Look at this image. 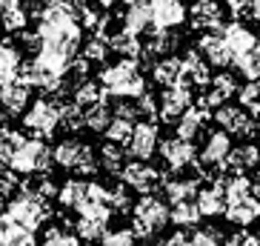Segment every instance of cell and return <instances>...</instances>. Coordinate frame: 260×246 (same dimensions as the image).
<instances>
[{
  "mask_svg": "<svg viewBox=\"0 0 260 246\" xmlns=\"http://www.w3.org/2000/svg\"><path fill=\"white\" fill-rule=\"evenodd\" d=\"M98 80L109 92V98H117V100H140L149 92L138 60H120V63H112V66H103Z\"/></svg>",
  "mask_w": 260,
  "mask_h": 246,
  "instance_id": "1",
  "label": "cell"
},
{
  "mask_svg": "<svg viewBox=\"0 0 260 246\" xmlns=\"http://www.w3.org/2000/svg\"><path fill=\"white\" fill-rule=\"evenodd\" d=\"M52 163H54V149L46 146V140L38 138H26L20 140V146L15 149V158H12V166L9 172L15 175H52Z\"/></svg>",
  "mask_w": 260,
  "mask_h": 246,
  "instance_id": "2",
  "label": "cell"
},
{
  "mask_svg": "<svg viewBox=\"0 0 260 246\" xmlns=\"http://www.w3.org/2000/svg\"><path fill=\"white\" fill-rule=\"evenodd\" d=\"M54 163L66 172H75V175H98L100 163H98V155L89 143H80L75 138H66L54 146Z\"/></svg>",
  "mask_w": 260,
  "mask_h": 246,
  "instance_id": "3",
  "label": "cell"
},
{
  "mask_svg": "<svg viewBox=\"0 0 260 246\" xmlns=\"http://www.w3.org/2000/svg\"><path fill=\"white\" fill-rule=\"evenodd\" d=\"M6 215L12 218L17 226H23V229H29V232H38L40 226L54 215V209H52L49 200H40V198H35V195L17 192L15 198L6 203Z\"/></svg>",
  "mask_w": 260,
  "mask_h": 246,
  "instance_id": "4",
  "label": "cell"
},
{
  "mask_svg": "<svg viewBox=\"0 0 260 246\" xmlns=\"http://www.w3.org/2000/svg\"><path fill=\"white\" fill-rule=\"evenodd\" d=\"M60 112L63 106L52 98H38L31 103V109L23 115V126L31 132V138L46 140L60 129Z\"/></svg>",
  "mask_w": 260,
  "mask_h": 246,
  "instance_id": "5",
  "label": "cell"
},
{
  "mask_svg": "<svg viewBox=\"0 0 260 246\" xmlns=\"http://www.w3.org/2000/svg\"><path fill=\"white\" fill-rule=\"evenodd\" d=\"M214 120H217L220 132H226L232 138H257V132H260L257 117H252L243 106H232V103L217 109Z\"/></svg>",
  "mask_w": 260,
  "mask_h": 246,
  "instance_id": "6",
  "label": "cell"
},
{
  "mask_svg": "<svg viewBox=\"0 0 260 246\" xmlns=\"http://www.w3.org/2000/svg\"><path fill=\"white\" fill-rule=\"evenodd\" d=\"M160 158H163V163L169 166L172 175H180V172L198 166L200 155H198V149H194V143H189V140L172 135V138L160 140Z\"/></svg>",
  "mask_w": 260,
  "mask_h": 246,
  "instance_id": "7",
  "label": "cell"
},
{
  "mask_svg": "<svg viewBox=\"0 0 260 246\" xmlns=\"http://www.w3.org/2000/svg\"><path fill=\"white\" fill-rule=\"evenodd\" d=\"M120 180L129 186V189H135L140 198L152 195L157 186H163L160 172L154 169V166H149V163H143V161H129L126 163L123 172H120Z\"/></svg>",
  "mask_w": 260,
  "mask_h": 246,
  "instance_id": "8",
  "label": "cell"
},
{
  "mask_svg": "<svg viewBox=\"0 0 260 246\" xmlns=\"http://www.w3.org/2000/svg\"><path fill=\"white\" fill-rule=\"evenodd\" d=\"M232 135H226V132H209L206 140H203V149H200V158L198 163L203 166V169H217L223 175V166H226V161H229L232 155Z\"/></svg>",
  "mask_w": 260,
  "mask_h": 246,
  "instance_id": "9",
  "label": "cell"
},
{
  "mask_svg": "<svg viewBox=\"0 0 260 246\" xmlns=\"http://www.w3.org/2000/svg\"><path fill=\"white\" fill-rule=\"evenodd\" d=\"M189 109H194V95H191V89L186 83L160 92V120L163 123H180V117Z\"/></svg>",
  "mask_w": 260,
  "mask_h": 246,
  "instance_id": "10",
  "label": "cell"
},
{
  "mask_svg": "<svg viewBox=\"0 0 260 246\" xmlns=\"http://www.w3.org/2000/svg\"><path fill=\"white\" fill-rule=\"evenodd\" d=\"M198 206L203 218H220L229 209L226 200V175H212V183L203 186L198 195Z\"/></svg>",
  "mask_w": 260,
  "mask_h": 246,
  "instance_id": "11",
  "label": "cell"
},
{
  "mask_svg": "<svg viewBox=\"0 0 260 246\" xmlns=\"http://www.w3.org/2000/svg\"><path fill=\"white\" fill-rule=\"evenodd\" d=\"M157 149H160V132H157V123L140 120L138 126H135V135H132V143H129L132 161L149 163V158H152Z\"/></svg>",
  "mask_w": 260,
  "mask_h": 246,
  "instance_id": "12",
  "label": "cell"
},
{
  "mask_svg": "<svg viewBox=\"0 0 260 246\" xmlns=\"http://www.w3.org/2000/svg\"><path fill=\"white\" fill-rule=\"evenodd\" d=\"M198 49L203 57H206L209 66H217V69H226L229 63H235V54L229 52L226 46V38H223V29L220 32H203L198 38Z\"/></svg>",
  "mask_w": 260,
  "mask_h": 246,
  "instance_id": "13",
  "label": "cell"
},
{
  "mask_svg": "<svg viewBox=\"0 0 260 246\" xmlns=\"http://www.w3.org/2000/svg\"><path fill=\"white\" fill-rule=\"evenodd\" d=\"M132 215H135V221L146 223V226H152L154 232H160L163 226L172 221V209H169L160 198H154V195H146V198L135 200V209H132Z\"/></svg>",
  "mask_w": 260,
  "mask_h": 246,
  "instance_id": "14",
  "label": "cell"
},
{
  "mask_svg": "<svg viewBox=\"0 0 260 246\" xmlns=\"http://www.w3.org/2000/svg\"><path fill=\"white\" fill-rule=\"evenodd\" d=\"M189 26L198 29L200 35L203 32H220L226 26V20H223V6L214 3V0H198L189 9Z\"/></svg>",
  "mask_w": 260,
  "mask_h": 246,
  "instance_id": "15",
  "label": "cell"
},
{
  "mask_svg": "<svg viewBox=\"0 0 260 246\" xmlns=\"http://www.w3.org/2000/svg\"><path fill=\"white\" fill-rule=\"evenodd\" d=\"M23 69V54L12 40H0V92L20 80Z\"/></svg>",
  "mask_w": 260,
  "mask_h": 246,
  "instance_id": "16",
  "label": "cell"
},
{
  "mask_svg": "<svg viewBox=\"0 0 260 246\" xmlns=\"http://www.w3.org/2000/svg\"><path fill=\"white\" fill-rule=\"evenodd\" d=\"M29 103H31V86L23 83V80H17L12 83L9 89L0 92V112L6 117H17V115H26L29 112Z\"/></svg>",
  "mask_w": 260,
  "mask_h": 246,
  "instance_id": "17",
  "label": "cell"
},
{
  "mask_svg": "<svg viewBox=\"0 0 260 246\" xmlns=\"http://www.w3.org/2000/svg\"><path fill=\"white\" fill-rule=\"evenodd\" d=\"M183 72H186L183 83L189 86V89L194 86V89H203V92H206L209 86H212L209 63H206V57H203L198 49H186V54H183Z\"/></svg>",
  "mask_w": 260,
  "mask_h": 246,
  "instance_id": "18",
  "label": "cell"
},
{
  "mask_svg": "<svg viewBox=\"0 0 260 246\" xmlns=\"http://www.w3.org/2000/svg\"><path fill=\"white\" fill-rule=\"evenodd\" d=\"M123 29L132 32V35H146V32L154 29V12H152V3H126L123 6Z\"/></svg>",
  "mask_w": 260,
  "mask_h": 246,
  "instance_id": "19",
  "label": "cell"
},
{
  "mask_svg": "<svg viewBox=\"0 0 260 246\" xmlns=\"http://www.w3.org/2000/svg\"><path fill=\"white\" fill-rule=\"evenodd\" d=\"M152 12H154V29H160V32H175L189 17L186 6L177 3V0H154Z\"/></svg>",
  "mask_w": 260,
  "mask_h": 246,
  "instance_id": "20",
  "label": "cell"
},
{
  "mask_svg": "<svg viewBox=\"0 0 260 246\" xmlns=\"http://www.w3.org/2000/svg\"><path fill=\"white\" fill-rule=\"evenodd\" d=\"M223 38H226V46H229V52L235 54V60L260 46V43H257L260 38H254V32L249 29V26L237 23V20H232V23L223 26Z\"/></svg>",
  "mask_w": 260,
  "mask_h": 246,
  "instance_id": "21",
  "label": "cell"
},
{
  "mask_svg": "<svg viewBox=\"0 0 260 246\" xmlns=\"http://www.w3.org/2000/svg\"><path fill=\"white\" fill-rule=\"evenodd\" d=\"M260 166V149L257 143H240L232 149L229 161L223 166V175H246V172H257Z\"/></svg>",
  "mask_w": 260,
  "mask_h": 246,
  "instance_id": "22",
  "label": "cell"
},
{
  "mask_svg": "<svg viewBox=\"0 0 260 246\" xmlns=\"http://www.w3.org/2000/svg\"><path fill=\"white\" fill-rule=\"evenodd\" d=\"M183 57H163L152 66V80L163 89H175V86L183 83Z\"/></svg>",
  "mask_w": 260,
  "mask_h": 246,
  "instance_id": "23",
  "label": "cell"
},
{
  "mask_svg": "<svg viewBox=\"0 0 260 246\" xmlns=\"http://www.w3.org/2000/svg\"><path fill=\"white\" fill-rule=\"evenodd\" d=\"M89 189H92V180L69 177V180L60 186V195H57V200H60L63 209H75V212H80V209L89 203Z\"/></svg>",
  "mask_w": 260,
  "mask_h": 246,
  "instance_id": "24",
  "label": "cell"
},
{
  "mask_svg": "<svg viewBox=\"0 0 260 246\" xmlns=\"http://www.w3.org/2000/svg\"><path fill=\"white\" fill-rule=\"evenodd\" d=\"M212 120V115H209L206 109H189L183 117H180V123H177V129H175V135L177 138H183V140H189V143H194V140L206 132V123Z\"/></svg>",
  "mask_w": 260,
  "mask_h": 246,
  "instance_id": "25",
  "label": "cell"
},
{
  "mask_svg": "<svg viewBox=\"0 0 260 246\" xmlns=\"http://www.w3.org/2000/svg\"><path fill=\"white\" fill-rule=\"evenodd\" d=\"M72 103L80 106L83 112H89V109L100 106V103H109V92L100 86V80H86V83H80L72 92Z\"/></svg>",
  "mask_w": 260,
  "mask_h": 246,
  "instance_id": "26",
  "label": "cell"
},
{
  "mask_svg": "<svg viewBox=\"0 0 260 246\" xmlns=\"http://www.w3.org/2000/svg\"><path fill=\"white\" fill-rule=\"evenodd\" d=\"M109 46H112V52L123 54V60H140V57H143V40H140L138 35L126 32V29L112 32Z\"/></svg>",
  "mask_w": 260,
  "mask_h": 246,
  "instance_id": "27",
  "label": "cell"
},
{
  "mask_svg": "<svg viewBox=\"0 0 260 246\" xmlns=\"http://www.w3.org/2000/svg\"><path fill=\"white\" fill-rule=\"evenodd\" d=\"M0 246H35V232L17 226V223L3 212V215H0Z\"/></svg>",
  "mask_w": 260,
  "mask_h": 246,
  "instance_id": "28",
  "label": "cell"
},
{
  "mask_svg": "<svg viewBox=\"0 0 260 246\" xmlns=\"http://www.w3.org/2000/svg\"><path fill=\"white\" fill-rule=\"evenodd\" d=\"M26 23H29V9L17 0H9L3 6V15H0V29L9 32V35H23Z\"/></svg>",
  "mask_w": 260,
  "mask_h": 246,
  "instance_id": "29",
  "label": "cell"
},
{
  "mask_svg": "<svg viewBox=\"0 0 260 246\" xmlns=\"http://www.w3.org/2000/svg\"><path fill=\"white\" fill-rule=\"evenodd\" d=\"M226 221L240 226V229H246V226H252L254 221H260V195L243 200V203H237V206H229L226 209Z\"/></svg>",
  "mask_w": 260,
  "mask_h": 246,
  "instance_id": "30",
  "label": "cell"
},
{
  "mask_svg": "<svg viewBox=\"0 0 260 246\" xmlns=\"http://www.w3.org/2000/svg\"><path fill=\"white\" fill-rule=\"evenodd\" d=\"M103 186H106V203H109L112 212L126 215L129 209H135V203H132V198H129V186L123 183V180L109 177V180H103Z\"/></svg>",
  "mask_w": 260,
  "mask_h": 246,
  "instance_id": "31",
  "label": "cell"
},
{
  "mask_svg": "<svg viewBox=\"0 0 260 246\" xmlns=\"http://www.w3.org/2000/svg\"><path fill=\"white\" fill-rule=\"evenodd\" d=\"M20 192L35 195V198H40V200H52V198L60 195V189L54 186L52 175H29V177L20 180Z\"/></svg>",
  "mask_w": 260,
  "mask_h": 246,
  "instance_id": "32",
  "label": "cell"
},
{
  "mask_svg": "<svg viewBox=\"0 0 260 246\" xmlns=\"http://www.w3.org/2000/svg\"><path fill=\"white\" fill-rule=\"evenodd\" d=\"M257 189H254L252 177L246 175H226V200H229V206H237V203H243V200L254 198Z\"/></svg>",
  "mask_w": 260,
  "mask_h": 246,
  "instance_id": "33",
  "label": "cell"
},
{
  "mask_svg": "<svg viewBox=\"0 0 260 246\" xmlns=\"http://www.w3.org/2000/svg\"><path fill=\"white\" fill-rule=\"evenodd\" d=\"M98 163L106 175H120L123 166H126V155H123V146H115V143H103L98 149Z\"/></svg>",
  "mask_w": 260,
  "mask_h": 246,
  "instance_id": "34",
  "label": "cell"
},
{
  "mask_svg": "<svg viewBox=\"0 0 260 246\" xmlns=\"http://www.w3.org/2000/svg\"><path fill=\"white\" fill-rule=\"evenodd\" d=\"M200 206L198 200H186V203H175L172 206V223L180 226V229H191V226H198L200 223Z\"/></svg>",
  "mask_w": 260,
  "mask_h": 246,
  "instance_id": "35",
  "label": "cell"
},
{
  "mask_svg": "<svg viewBox=\"0 0 260 246\" xmlns=\"http://www.w3.org/2000/svg\"><path fill=\"white\" fill-rule=\"evenodd\" d=\"M112 120H115V109L109 106V103H100V106H94V109L86 112V129L100 132V135H106V129L112 126Z\"/></svg>",
  "mask_w": 260,
  "mask_h": 246,
  "instance_id": "36",
  "label": "cell"
},
{
  "mask_svg": "<svg viewBox=\"0 0 260 246\" xmlns=\"http://www.w3.org/2000/svg\"><path fill=\"white\" fill-rule=\"evenodd\" d=\"M23 135L9 126H0V169L3 166H12V158H15V149L20 146Z\"/></svg>",
  "mask_w": 260,
  "mask_h": 246,
  "instance_id": "37",
  "label": "cell"
},
{
  "mask_svg": "<svg viewBox=\"0 0 260 246\" xmlns=\"http://www.w3.org/2000/svg\"><path fill=\"white\" fill-rule=\"evenodd\" d=\"M229 12L237 23H260V0H229Z\"/></svg>",
  "mask_w": 260,
  "mask_h": 246,
  "instance_id": "38",
  "label": "cell"
},
{
  "mask_svg": "<svg viewBox=\"0 0 260 246\" xmlns=\"http://www.w3.org/2000/svg\"><path fill=\"white\" fill-rule=\"evenodd\" d=\"M135 126H138V123H129V120L115 117V120H112V126L106 129V143H115V146H129L132 135H135Z\"/></svg>",
  "mask_w": 260,
  "mask_h": 246,
  "instance_id": "39",
  "label": "cell"
},
{
  "mask_svg": "<svg viewBox=\"0 0 260 246\" xmlns=\"http://www.w3.org/2000/svg\"><path fill=\"white\" fill-rule=\"evenodd\" d=\"M60 129L69 132V135L86 129V112L80 106H75V103H66L63 112H60Z\"/></svg>",
  "mask_w": 260,
  "mask_h": 246,
  "instance_id": "40",
  "label": "cell"
},
{
  "mask_svg": "<svg viewBox=\"0 0 260 246\" xmlns=\"http://www.w3.org/2000/svg\"><path fill=\"white\" fill-rule=\"evenodd\" d=\"M235 69L246 77V83H254V80H260V46L252 49L249 54H243V57H237V60H235Z\"/></svg>",
  "mask_w": 260,
  "mask_h": 246,
  "instance_id": "41",
  "label": "cell"
},
{
  "mask_svg": "<svg viewBox=\"0 0 260 246\" xmlns=\"http://www.w3.org/2000/svg\"><path fill=\"white\" fill-rule=\"evenodd\" d=\"M83 240L77 238V235H72L66 226H60V223H54V226H49L46 232H43V246H80Z\"/></svg>",
  "mask_w": 260,
  "mask_h": 246,
  "instance_id": "42",
  "label": "cell"
},
{
  "mask_svg": "<svg viewBox=\"0 0 260 246\" xmlns=\"http://www.w3.org/2000/svg\"><path fill=\"white\" fill-rule=\"evenodd\" d=\"M237 100H240V106H243L246 112H252L254 117H260V80L240 86V92H237Z\"/></svg>",
  "mask_w": 260,
  "mask_h": 246,
  "instance_id": "43",
  "label": "cell"
},
{
  "mask_svg": "<svg viewBox=\"0 0 260 246\" xmlns=\"http://www.w3.org/2000/svg\"><path fill=\"white\" fill-rule=\"evenodd\" d=\"M109 52H112L109 40H103V38H89V40L83 43V54H80V57H86L89 63H106Z\"/></svg>",
  "mask_w": 260,
  "mask_h": 246,
  "instance_id": "44",
  "label": "cell"
},
{
  "mask_svg": "<svg viewBox=\"0 0 260 246\" xmlns=\"http://www.w3.org/2000/svg\"><path fill=\"white\" fill-rule=\"evenodd\" d=\"M77 218H86V221H94V223L109 226V221H112V209H109L106 203H100V200H89V203L77 212Z\"/></svg>",
  "mask_w": 260,
  "mask_h": 246,
  "instance_id": "45",
  "label": "cell"
},
{
  "mask_svg": "<svg viewBox=\"0 0 260 246\" xmlns=\"http://www.w3.org/2000/svg\"><path fill=\"white\" fill-rule=\"evenodd\" d=\"M75 235L80 240H103L106 238V226H103V223H94V221H86V218H77Z\"/></svg>",
  "mask_w": 260,
  "mask_h": 246,
  "instance_id": "46",
  "label": "cell"
},
{
  "mask_svg": "<svg viewBox=\"0 0 260 246\" xmlns=\"http://www.w3.org/2000/svg\"><path fill=\"white\" fill-rule=\"evenodd\" d=\"M209 89H214V92L220 95L223 100H229L235 92H240V83H237V77L229 75V72H220V75L212 77V86Z\"/></svg>",
  "mask_w": 260,
  "mask_h": 246,
  "instance_id": "47",
  "label": "cell"
},
{
  "mask_svg": "<svg viewBox=\"0 0 260 246\" xmlns=\"http://www.w3.org/2000/svg\"><path fill=\"white\" fill-rule=\"evenodd\" d=\"M138 109H140V117L149 123H157L160 120V98H154L152 92H146L143 98L138 100Z\"/></svg>",
  "mask_w": 260,
  "mask_h": 246,
  "instance_id": "48",
  "label": "cell"
},
{
  "mask_svg": "<svg viewBox=\"0 0 260 246\" xmlns=\"http://www.w3.org/2000/svg\"><path fill=\"white\" fill-rule=\"evenodd\" d=\"M100 246H140V240L135 238L132 229H115V232H106V238L100 240Z\"/></svg>",
  "mask_w": 260,
  "mask_h": 246,
  "instance_id": "49",
  "label": "cell"
},
{
  "mask_svg": "<svg viewBox=\"0 0 260 246\" xmlns=\"http://www.w3.org/2000/svg\"><path fill=\"white\" fill-rule=\"evenodd\" d=\"M17 192H20V177L15 172H3L0 175V203H9Z\"/></svg>",
  "mask_w": 260,
  "mask_h": 246,
  "instance_id": "50",
  "label": "cell"
},
{
  "mask_svg": "<svg viewBox=\"0 0 260 246\" xmlns=\"http://www.w3.org/2000/svg\"><path fill=\"white\" fill-rule=\"evenodd\" d=\"M189 246H226V243H220V229L209 226V229H198V232H191Z\"/></svg>",
  "mask_w": 260,
  "mask_h": 246,
  "instance_id": "51",
  "label": "cell"
},
{
  "mask_svg": "<svg viewBox=\"0 0 260 246\" xmlns=\"http://www.w3.org/2000/svg\"><path fill=\"white\" fill-rule=\"evenodd\" d=\"M115 109V117L120 120H129V123H140V109H138V100H117Z\"/></svg>",
  "mask_w": 260,
  "mask_h": 246,
  "instance_id": "52",
  "label": "cell"
},
{
  "mask_svg": "<svg viewBox=\"0 0 260 246\" xmlns=\"http://www.w3.org/2000/svg\"><path fill=\"white\" fill-rule=\"evenodd\" d=\"M226 246H260V235H252V232H235V235H229V240H226Z\"/></svg>",
  "mask_w": 260,
  "mask_h": 246,
  "instance_id": "53",
  "label": "cell"
},
{
  "mask_svg": "<svg viewBox=\"0 0 260 246\" xmlns=\"http://www.w3.org/2000/svg\"><path fill=\"white\" fill-rule=\"evenodd\" d=\"M189 238L191 235H186L183 229H177V232H172V235H166L157 246H189Z\"/></svg>",
  "mask_w": 260,
  "mask_h": 246,
  "instance_id": "54",
  "label": "cell"
},
{
  "mask_svg": "<svg viewBox=\"0 0 260 246\" xmlns=\"http://www.w3.org/2000/svg\"><path fill=\"white\" fill-rule=\"evenodd\" d=\"M129 229L135 232V238H138V240H149V238H154V235H157L152 226H146V223H140V221H132Z\"/></svg>",
  "mask_w": 260,
  "mask_h": 246,
  "instance_id": "55",
  "label": "cell"
},
{
  "mask_svg": "<svg viewBox=\"0 0 260 246\" xmlns=\"http://www.w3.org/2000/svg\"><path fill=\"white\" fill-rule=\"evenodd\" d=\"M3 6H6V3H0V15H3Z\"/></svg>",
  "mask_w": 260,
  "mask_h": 246,
  "instance_id": "56",
  "label": "cell"
},
{
  "mask_svg": "<svg viewBox=\"0 0 260 246\" xmlns=\"http://www.w3.org/2000/svg\"><path fill=\"white\" fill-rule=\"evenodd\" d=\"M0 120H3V115H0Z\"/></svg>",
  "mask_w": 260,
  "mask_h": 246,
  "instance_id": "57",
  "label": "cell"
},
{
  "mask_svg": "<svg viewBox=\"0 0 260 246\" xmlns=\"http://www.w3.org/2000/svg\"><path fill=\"white\" fill-rule=\"evenodd\" d=\"M257 120H260V117H257Z\"/></svg>",
  "mask_w": 260,
  "mask_h": 246,
  "instance_id": "58",
  "label": "cell"
}]
</instances>
